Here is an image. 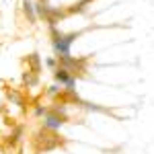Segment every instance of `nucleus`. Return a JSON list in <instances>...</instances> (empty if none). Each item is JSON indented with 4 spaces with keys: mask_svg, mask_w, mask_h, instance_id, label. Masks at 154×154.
Instances as JSON below:
<instances>
[{
    "mask_svg": "<svg viewBox=\"0 0 154 154\" xmlns=\"http://www.w3.org/2000/svg\"><path fill=\"white\" fill-rule=\"evenodd\" d=\"M78 37V33H70V35H56V41H54V48L56 51L60 54V58H66V56H70V45L72 41Z\"/></svg>",
    "mask_w": 154,
    "mask_h": 154,
    "instance_id": "obj_1",
    "label": "nucleus"
},
{
    "mask_svg": "<svg viewBox=\"0 0 154 154\" xmlns=\"http://www.w3.org/2000/svg\"><path fill=\"white\" fill-rule=\"evenodd\" d=\"M56 80H58V82H64L66 86H72V84H74V78H72L70 74H68V70H64V68H58V70H56Z\"/></svg>",
    "mask_w": 154,
    "mask_h": 154,
    "instance_id": "obj_2",
    "label": "nucleus"
},
{
    "mask_svg": "<svg viewBox=\"0 0 154 154\" xmlns=\"http://www.w3.org/2000/svg\"><path fill=\"white\" fill-rule=\"evenodd\" d=\"M62 123H64V119L58 117V115H49V117L45 119V128H48V130H58Z\"/></svg>",
    "mask_w": 154,
    "mask_h": 154,
    "instance_id": "obj_3",
    "label": "nucleus"
},
{
    "mask_svg": "<svg viewBox=\"0 0 154 154\" xmlns=\"http://www.w3.org/2000/svg\"><path fill=\"white\" fill-rule=\"evenodd\" d=\"M25 12L31 17V21H35V14H33V6H31V2L29 0H25Z\"/></svg>",
    "mask_w": 154,
    "mask_h": 154,
    "instance_id": "obj_4",
    "label": "nucleus"
}]
</instances>
